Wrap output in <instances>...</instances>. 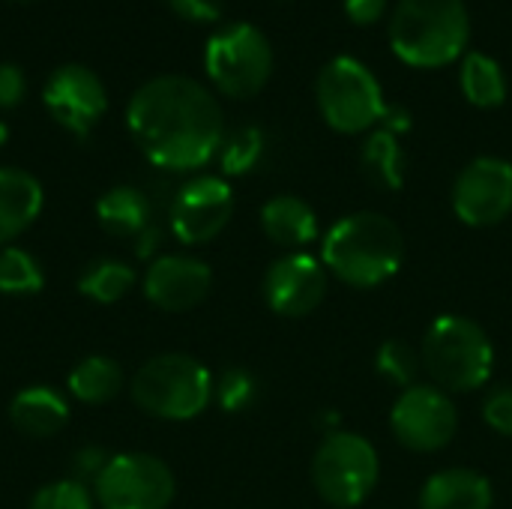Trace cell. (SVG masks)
Returning a JSON list of instances; mask_svg holds the SVG:
<instances>
[{"instance_id":"74e56055","label":"cell","mask_w":512,"mask_h":509,"mask_svg":"<svg viewBox=\"0 0 512 509\" xmlns=\"http://www.w3.org/2000/svg\"><path fill=\"white\" fill-rule=\"evenodd\" d=\"M15 3H27V0H15Z\"/></svg>"},{"instance_id":"f1b7e54d","label":"cell","mask_w":512,"mask_h":509,"mask_svg":"<svg viewBox=\"0 0 512 509\" xmlns=\"http://www.w3.org/2000/svg\"><path fill=\"white\" fill-rule=\"evenodd\" d=\"M93 495L84 483L78 480H54L42 486L27 509H93Z\"/></svg>"},{"instance_id":"8d00e7d4","label":"cell","mask_w":512,"mask_h":509,"mask_svg":"<svg viewBox=\"0 0 512 509\" xmlns=\"http://www.w3.org/2000/svg\"><path fill=\"white\" fill-rule=\"evenodd\" d=\"M6 141H9V126H6V123L0 120V147H3Z\"/></svg>"},{"instance_id":"f546056e","label":"cell","mask_w":512,"mask_h":509,"mask_svg":"<svg viewBox=\"0 0 512 509\" xmlns=\"http://www.w3.org/2000/svg\"><path fill=\"white\" fill-rule=\"evenodd\" d=\"M483 420L492 432H498L501 438H512V387L501 384L495 390H489L486 402H483Z\"/></svg>"},{"instance_id":"e575fe53","label":"cell","mask_w":512,"mask_h":509,"mask_svg":"<svg viewBox=\"0 0 512 509\" xmlns=\"http://www.w3.org/2000/svg\"><path fill=\"white\" fill-rule=\"evenodd\" d=\"M384 129H390L393 135H402V132H408L411 129V114H408V108H402V105H387V114H384Z\"/></svg>"},{"instance_id":"4316f807","label":"cell","mask_w":512,"mask_h":509,"mask_svg":"<svg viewBox=\"0 0 512 509\" xmlns=\"http://www.w3.org/2000/svg\"><path fill=\"white\" fill-rule=\"evenodd\" d=\"M375 366H378V375H381V378H387L390 384H396V387H402V390L414 387V384H417V375H420V369H423L420 354L414 351V345H408V342H402V339H387V342L378 348Z\"/></svg>"},{"instance_id":"603a6c76","label":"cell","mask_w":512,"mask_h":509,"mask_svg":"<svg viewBox=\"0 0 512 509\" xmlns=\"http://www.w3.org/2000/svg\"><path fill=\"white\" fill-rule=\"evenodd\" d=\"M360 168L363 174L381 186V189H402L405 183V153L399 144V135H393L390 129H372L369 138L363 141L360 150Z\"/></svg>"},{"instance_id":"52a82bcc","label":"cell","mask_w":512,"mask_h":509,"mask_svg":"<svg viewBox=\"0 0 512 509\" xmlns=\"http://www.w3.org/2000/svg\"><path fill=\"white\" fill-rule=\"evenodd\" d=\"M381 462L375 447L357 432H330L312 459L315 492L336 509L360 507L378 486Z\"/></svg>"},{"instance_id":"83f0119b","label":"cell","mask_w":512,"mask_h":509,"mask_svg":"<svg viewBox=\"0 0 512 509\" xmlns=\"http://www.w3.org/2000/svg\"><path fill=\"white\" fill-rule=\"evenodd\" d=\"M213 396H216V402H219L222 411L240 414V411L252 408V402L258 396V384H255V378L246 369H228L213 384Z\"/></svg>"},{"instance_id":"7c38bea8","label":"cell","mask_w":512,"mask_h":509,"mask_svg":"<svg viewBox=\"0 0 512 509\" xmlns=\"http://www.w3.org/2000/svg\"><path fill=\"white\" fill-rule=\"evenodd\" d=\"M234 216V192L222 177L204 174L183 183L171 201V231L186 246H204L225 231Z\"/></svg>"},{"instance_id":"5b68a950","label":"cell","mask_w":512,"mask_h":509,"mask_svg":"<svg viewBox=\"0 0 512 509\" xmlns=\"http://www.w3.org/2000/svg\"><path fill=\"white\" fill-rule=\"evenodd\" d=\"M135 405L156 420H195L213 399L210 372L189 354H159L132 378Z\"/></svg>"},{"instance_id":"e0dca14e","label":"cell","mask_w":512,"mask_h":509,"mask_svg":"<svg viewBox=\"0 0 512 509\" xmlns=\"http://www.w3.org/2000/svg\"><path fill=\"white\" fill-rule=\"evenodd\" d=\"M495 492L489 477L471 468H447L426 480L420 509H492Z\"/></svg>"},{"instance_id":"4fadbf2b","label":"cell","mask_w":512,"mask_h":509,"mask_svg":"<svg viewBox=\"0 0 512 509\" xmlns=\"http://www.w3.org/2000/svg\"><path fill=\"white\" fill-rule=\"evenodd\" d=\"M42 102L48 114L75 138H87L90 129L108 111V93L99 75L81 63H66L54 69L42 87Z\"/></svg>"},{"instance_id":"30bf717a","label":"cell","mask_w":512,"mask_h":509,"mask_svg":"<svg viewBox=\"0 0 512 509\" xmlns=\"http://www.w3.org/2000/svg\"><path fill=\"white\" fill-rule=\"evenodd\" d=\"M390 429L396 441L411 453H438L444 450L459 429V411L435 384H414L399 393L390 411Z\"/></svg>"},{"instance_id":"9c48e42d","label":"cell","mask_w":512,"mask_h":509,"mask_svg":"<svg viewBox=\"0 0 512 509\" xmlns=\"http://www.w3.org/2000/svg\"><path fill=\"white\" fill-rule=\"evenodd\" d=\"M177 483L171 468L150 453H117L93 483L102 509H168Z\"/></svg>"},{"instance_id":"8fae6325","label":"cell","mask_w":512,"mask_h":509,"mask_svg":"<svg viewBox=\"0 0 512 509\" xmlns=\"http://www.w3.org/2000/svg\"><path fill=\"white\" fill-rule=\"evenodd\" d=\"M453 210L471 228L501 225L512 213V165L498 156L468 162L453 183Z\"/></svg>"},{"instance_id":"ba28073f","label":"cell","mask_w":512,"mask_h":509,"mask_svg":"<svg viewBox=\"0 0 512 509\" xmlns=\"http://www.w3.org/2000/svg\"><path fill=\"white\" fill-rule=\"evenodd\" d=\"M204 69L219 93L231 99H252L273 75L270 39L255 24H228L207 39Z\"/></svg>"},{"instance_id":"ffe728a7","label":"cell","mask_w":512,"mask_h":509,"mask_svg":"<svg viewBox=\"0 0 512 509\" xmlns=\"http://www.w3.org/2000/svg\"><path fill=\"white\" fill-rule=\"evenodd\" d=\"M96 219L111 237H138L150 228V198L135 186H114L96 201Z\"/></svg>"},{"instance_id":"7a4b0ae2","label":"cell","mask_w":512,"mask_h":509,"mask_svg":"<svg viewBox=\"0 0 512 509\" xmlns=\"http://www.w3.org/2000/svg\"><path fill=\"white\" fill-rule=\"evenodd\" d=\"M405 258L399 225L375 210L339 219L324 234V267L351 288H378L393 279Z\"/></svg>"},{"instance_id":"3957f363","label":"cell","mask_w":512,"mask_h":509,"mask_svg":"<svg viewBox=\"0 0 512 509\" xmlns=\"http://www.w3.org/2000/svg\"><path fill=\"white\" fill-rule=\"evenodd\" d=\"M471 18L465 0H399L390 18L393 54L417 69H438L465 54Z\"/></svg>"},{"instance_id":"d590c367","label":"cell","mask_w":512,"mask_h":509,"mask_svg":"<svg viewBox=\"0 0 512 509\" xmlns=\"http://www.w3.org/2000/svg\"><path fill=\"white\" fill-rule=\"evenodd\" d=\"M156 237H159V231L150 225V228H144L141 234H138V246H135V252L141 255V258H147L153 249H156Z\"/></svg>"},{"instance_id":"2e32d148","label":"cell","mask_w":512,"mask_h":509,"mask_svg":"<svg viewBox=\"0 0 512 509\" xmlns=\"http://www.w3.org/2000/svg\"><path fill=\"white\" fill-rule=\"evenodd\" d=\"M45 192L21 168H0V249L21 237L42 213Z\"/></svg>"},{"instance_id":"d6a6232c","label":"cell","mask_w":512,"mask_h":509,"mask_svg":"<svg viewBox=\"0 0 512 509\" xmlns=\"http://www.w3.org/2000/svg\"><path fill=\"white\" fill-rule=\"evenodd\" d=\"M27 93L24 72L15 63H0V108H15Z\"/></svg>"},{"instance_id":"4dcf8cb0","label":"cell","mask_w":512,"mask_h":509,"mask_svg":"<svg viewBox=\"0 0 512 509\" xmlns=\"http://www.w3.org/2000/svg\"><path fill=\"white\" fill-rule=\"evenodd\" d=\"M168 6L174 15L195 24H213L222 18V0H168Z\"/></svg>"},{"instance_id":"5bb4252c","label":"cell","mask_w":512,"mask_h":509,"mask_svg":"<svg viewBox=\"0 0 512 509\" xmlns=\"http://www.w3.org/2000/svg\"><path fill=\"white\" fill-rule=\"evenodd\" d=\"M327 297V267L306 252H288L264 273V300L282 318H306Z\"/></svg>"},{"instance_id":"44dd1931","label":"cell","mask_w":512,"mask_h":509,"mask_svg":"<svg viewBox=\"0 0 512 509\" xmlns=\"http://www.w3.org/2000/svg\"><path fill=\"white\" fill-rule=\"evenodd\" d=\"M66 387L84 405H108L123 390V369L111 357L93 354L69 372Z\"/></svg>"},{"instance_id":"484cf974","label":"cell","mask_w":512,"mask_h":509,"mask_svg":"<svg viewBox=\"0 0 512 509\" xmlns=\"http://www.w3.org/2000/svg\"><path fill=\"white\" fill-rule=\"evenodd\" d=\"M264 156V132L258 126H240L231 135H225L219 147V165L228 177L249 174Z\"/></svg>"},{"instance_id":"8992f818","label":"cell","mask_w":512,"mask_h":509,"mask_svg":"<svg viewBox=\"0 0 512 509\" xmlns=\"http://www.w3.org/2000/svg\"><path fill=\"white\" fill-rule=\"evenodd\" d=\"M315 99L327 126L342 135L369 132L387 114V102L375 72L348 54L333 57L321 69L315 81Z\"/></svg>"},{"instance_id":"9a60e30c","label":"cell","mask_w":512,"mask_h":509,"mask_svg":"<svg viewBox=\"0 0 512 509\" xmlns=\"http://www.w3.org/2000/svg\"><path fill=\"white\" fill-rule=\"evenodd\" d=\"M213 288V273L192 255H159L144 273V297L162 312H189Z\"/></svg>"},{"instance_id":"d6986e66","label":"cell","mask_w":512,"mask_h":509,"mask_svg":"<svg viewBox=\"0 0 512 509\" xmlns=\"http://www.w3.org/2000/svg\"><path fill=\"white\" fill-rule=\"evenodd\" d=\"M9 420L27 438H51L69 423V405L54 387L33 384L15 393L9 405Z\"/></svg>"},{"instance_id":"cb8c5ba5","label":"cell","mask_w":512,"mask_h":509,"mask_svg":"<svg viewBox=\"0 0 512 509\" xmlns=\"http://www.w3.org/2000/svg\"><path fill=\"white\" fill-rule=\"evenodd\" d=\"M138 276L126 261L117 258H99L93 264L84 267V273L78 276V291L102 306H111L117 300H123L132 288H135Z\"/></svg>"},{"instance_id":"7402d4cb","label":"cell","mask_w":512,"mask_h":509,"mask_svg":"<svg viewBox=\"0 0 512 509\" xmlns=\"http://www.w3.org/2000/svg\"><path fill=\"white\" fill-rule=\"evenodd\" d=\"M459 84L474 108H498L507 102V75L501 63L483 51H468L462 57Z\"/></svg>"},{"instance_id":"1f68e13d","label":"cell","mask_w":512,"mask_h":509,"mask_svg":"<svg viewBox=\"0 0 512 509\" xmlns=\"http://www.w3.org/2000/svg\"><path fill=\"white\" fill-rule=\"evenodd\" d=\"M108 459H111V456H108L102 447H81V450L75 453V462H72V471H75L72 480H78V483H84V486H87V480L96 483V477L105 471Z\"/></svg>"},{"instance_id":"ac0fdd59","label":"cell","mask_w":512,"mask_h":509,"mask_svg":"<svg viewBox=\"0 0 512 509\" xmlns=\"http://www.w3.org/2000/svg\"><path fill=\"white\" fill-rule=\"evenodd\" d=\"M261 228L264 234L291 252L306 249L318 240V216L315 210L297 195H276L261 207Z\"/></svg>"},{"instance_id":"6da1fadb","label":"cell","mask_w":512,"mask_h":509,"mask_svg":"<svg viewBox=\"0 0 512 509\" xmlns=\"http://www.w3.org/2000/svg\"><path fill=\"white\" fill-rule=\"evenodd\" d=\"M126 126L138 150L165 171L204 168L225 141L216 96L186 75L144 81L126 105Z\"/></svg>"},{"instance_id":"277c9868","label":"cell","mask_w":512,"mask_h":509,"mask_svg":"<svg viewBox=\"0 0 512 509\" xmlns=\"http://www.w3.org/2000/svg\"><path fill=\"white\" fill-rule=\"evenodd\" d=\"M420 363L444 393H474L492 378L495 348L477 321L441 315L423 336Z\"/></svg>"},{"instance_id":"d4e9b609","label":"cell","mask_w":512,"mask_h":509,"mask_svg":"<svg viewBox=\"0 0 512 509\" xmlns=\"http://www.w3.org/2000/svg\"><path fill=\"white\" fill-rule=\"evenodd\" d=\"M45 285L39 261L21 246L0 249V294L6 297H33Z\"/></svg>"},{"instance_id":"836d02e7","label":"cell","mask_w":512,"mask_h":509,"mask_svg":"<svg viewBox=\"0 0 512 509\" xmlns=\"http://www.w3.org/2000/svg\"><path fill=\"white\" fill-rule=\"evenodd\" d=\"M345 12L354 24L369 27L387 15V0H345Z\"/></svg>"}]
</instances>
